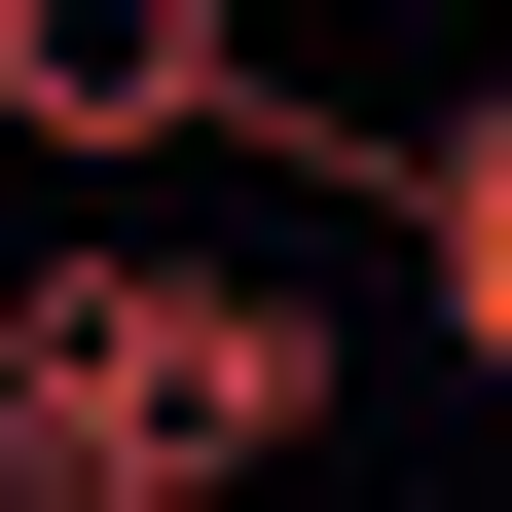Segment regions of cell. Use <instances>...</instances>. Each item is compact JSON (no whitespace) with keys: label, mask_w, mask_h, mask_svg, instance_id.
<instances>
[{"label":"cell","mask_w":512,"mask_h":512,"mask_svg":"<svg viewBox=\"0 0 512 512\" xmlns=\"http://www.w3.org/2000/svg\"><path fill=\"white\" fill-rule=\"evenodd\" d=\"M256 439H330V293H256V256H147V220H37L0 293V476L37 512H183Z\"/></svg>","instance_id":"1"},{"label":"cell","mask_w":512,"mask_h":512,"mask_svg":"<svg viewBox=\"0 0 512 512\" xmlns=\"http://www.w3.org/2000/svg\"><path fill=\"white\" fill-rule=\"evenodd\" d=\"M220 110H256V0H0V147L147 183V147H220Z\"/></svg>","instance_id":"2"},{"label":"cell","mask_w":512,"mask_h":512,"mask_svg":"<svg viewBox=\"0 0 512 512\" xmlns=\"http://www.w3.org/2000/svg\"><path fill=\"white\" fill-rule=\"evenodd\" d=\"M403 256H439V366H512V74L403 147Z\"/></svg>","instance_id":"3"}]
</instances>
